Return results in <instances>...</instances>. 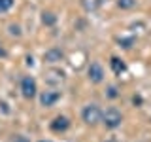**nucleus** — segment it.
I'll use <instances>...</instances> for the list:
<instances>
[{
	"mask_svg": "<svg viewBox=\"0 0 151 142\" xmlns=\"http://www.w3.org/2000/svg\"><path fill=\"white\" fill-rule=\"evenodd\" d=\"M89 78H91V82H94V83H100L104 80V70L98 63H93L89 66Z\"/></svg>",
	"mask_w": 151,
	"mask_h": 142,
	"instance_id": "39448f33",
	"label": "nucleus"
},
{
	"mask_svg": "<svg viewBox=\"0 0 151 142\" xmlns=\"http://www.w3.org/2000/svg\"><path fill=\"white\" fill-rule=\"evenodd\" d=\"M44 59L47 61V63H55V61H60L63 59V53H60L59 49H51V51H47Z\"/></svg>",
	"mask_w": 151,
	"mask_h": 142,
	"instance_id": "6e6552de",
	"label": "nucleus"
},
{
	"mask_svg": "<svg viewBox=\"0 0 151 142\" xmlns=\"http://www.w3.org/2000/svg\"><path fill=\"white\" fill-rule=\"evenodd\" d=\"M100 120H102V112H100V108H98L96 104H89V106H85L83 121L87 123V125H96Z\"/></svg>",
	"mask_w": 151,
	"mask_h": 142,
	"instance_id": "f257e3e1",
	"label": "nucleus"
},
{
	"mask_svg": "<svg viewBox=\"0 0 151 142\" xmlns=\"http://www.w3.org/2000/svg\"><path fill=\"white\" fill-rule=\"evenodd\" d=\"M9 30H12V34H19V28L17 27H9Z\"/></svg>",
	"mask_w": 151,
	"mask_h": 142,
	"instance_id": "ddd939ff",
	"label": "nucleus"
},
{
	"mask_svg": "<svg viewBox=\"0 0 151 142\" xmlns=\"http://www.w3.org/2000/svg\"><path fill=\"white\" fill-rule=\"evenodd\" d=\"M21 91H23V97L25 99H32L36 95V82L34 78H30V76H25L21 82Z\"/></svg>",
	"mask_w": 151,
	"mask_h": 142,
	"instance_id": "7ed1b4c3",
	"label": "nucleus"
},
{
	"mask_svg": "<svg viewBox=\"0 0 151 142\" xmlns=\"http://www.w3.org/2000/svg\"><path fill=\"white\" fill-rule=\"evenodd\" d=\"M12 6H13V0H0V13L8 12Z\"/></svg>",
	"mask_w": 151,
	"mask_h": 142,
	"instance_id": "9d476101",
	"label": "nucleus"
},
{
	"mask_svg": "<svg viewBox=\"0 0 151 142\" xmlns=\"http://www.w3.org/2000/svg\"><path fill=\"white\" fill-rule=\"evenodd\" d=\"M119 4L121 8H125V9H129V8H134V4H136V0H119Z\"/></svg>",
	"mask_w": 151,
	"mask_h": 142,
	"instance_id": "9b49d317",
	"label": "nucleus"
},
{
	"mask_svg": "<svg viewBox=\"0 0 151 142\" xmlns=\"http://www.w3.org/2000/svg\"><path fill=\"white\" fill-rule=\"evenodd\" d=\"M102 121H104V125H106L108 129H115V127L121 125L123 116H121V112L115 110V108H110V110H106V114H102Z\"/></svg>",
	"mask_w": 151,
	"mask_h": 142,
	"instance_id": "f03ea898",
	"label": "nucleus"
},
{
	"mask_svg": "<svg viewBox=\"0 0 151 142\" xmlns=\"http://www.w3.org/2000/svg\"><path fill=\"white\" fill-rule=\"evenodd\" d=\"M40 142H49V140H40Z\"/></svg>",
	"mask_w": 151,
	"mask_h": 142,
	"instance_id": "2eb2a0df",
	"label": "nucleus"
},
{
	"mask_svg": "<svg viewBox=\"0 0 151 142\" xmlns=\"http://www.w3.org/2000/svg\"><path fill=\"white\" fill-rule=\"evenodd\" d=\"M108 97H110V99H115L117 97V89L115 87H110V89H108Z\"/></svg>",
	"mask_w": 151,
	"mask_h": 142,
	"instance_id": "f8f14e48",
	"label": "nucleus"
},
{
	"mask_svg": "<svg viewBox=\"0 0 151 142\" xmlns=\"http://www.w3.org/2000/svg\"><path fill=\"white\" fill-rule=\"evenodd\" d=\"M60 99V93L59 91H44L40 95V102L42 106H53V104Z\"/></svg>",
	"mask_w": 151,
	"mask_h": 142,
	"instance_id": "20e7f679",
	"label": "nucleus"
},
{
	"mask_svg": "<svg viewBox=\"0 0 151 142\" xmlns=\"http://www.w3.org/2000/svg\"><path fill=\"white\" fill-rule=\"evenodd\" d=\"M110 64H111V68H113V72L115 74H121V72H125V63H123L121 59H117V57H111V61H110Z\"/></svg>",
	"mask_w": 151,
	"mask_h": 142,
	"instance_id": "0eeeda50",
	"label": "nucleus"
},
{
	"mask_svg": "<svg viewBox=\"0 0 151 142\" xmlns=\"http://www.w3.org/2000/svg\"><path fill=\"white\" fill-rule=\"evenodd\" d=\"M15 142H27V140L23 138V136H19V138H15Z\"/></svg>",
	"mask_w": 151,
	"mask_h": 142,
	"instance_id": "4468645a",
	"label": "nucleus"
},
{
	"mask_svg": "<svg viewBox=\"0 0 151 142\" xmlns=\"http://www.w3.org/2000/svg\"><path fill=\"white\" fill-rule=\"evenodd\" d=\"M42 21L45 23V25H53V23L57 21V17L53 15L51 12H47V13H44V17H42Z\"/></svg>",
	"mask_w": 151,
	"mask_h": 142,
	"instance_id": "1a4fd4ad",
	"label": "nucleus"
},
{
	"mask_svg": "<svg viewBox=\"0 0 151 142\" xmlns=\"http://www.w3.org/2000/svg\"><path fill=\"white\" fill-rule=\"evenodd\" d=\"M68 125H70V121L66 120V117H63V116H59V117H55V121L51 123V129L53 131H66L68 129Z\"/></svg>",
	"mask_w": 151,
	"mask_h": 142,
	"instance_id": "423d86ee",
	"label": "nucleus"
}]
</instances>
